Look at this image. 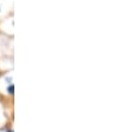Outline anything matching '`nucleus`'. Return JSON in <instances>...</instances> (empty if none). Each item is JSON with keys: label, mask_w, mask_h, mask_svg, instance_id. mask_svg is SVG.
<instances>
[{"label": "nucleus", "mask_w": 124, "mask_h": 132, "mask_svg": "<svg viewBox=\"0 0 124 132\" xmlns=\"http://www.w3.org/2000/svg\"><path fill=\"white\" fill-rule=\"evenodd\" d=\"M8 91H9V93H13V86H10L9 88H8Z\"/></svg>", "instance_id": "obj_1"}]
</instances>
